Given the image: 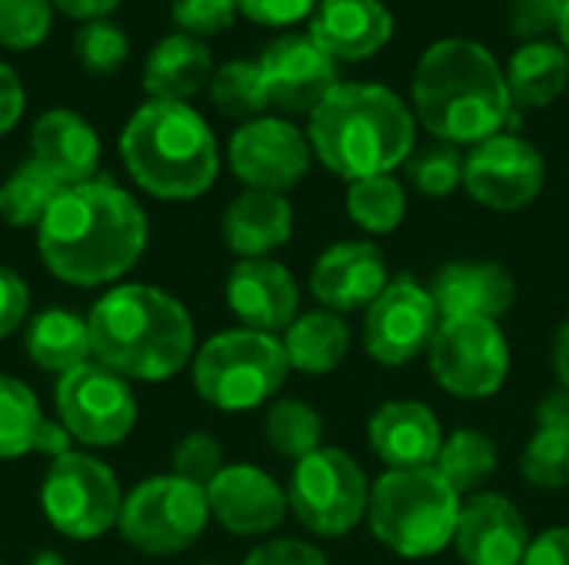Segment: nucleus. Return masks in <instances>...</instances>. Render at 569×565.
Listing matches in <instances>:
<instances>
[{"instance_id": "obj_1", "label": "nucleus", "mask_w": 569, "mask_h": 565, "mask_svg": "<svg viewBox=\"0 0 569 565\" xmlns=\"http://www.w3.org/2000/svg\"><path fill=\"white\" fill-rule=\"evenodd\" d=\"M43 266L70 286L120 280L147 250V213L113 180L63 186L37 226Z\"/></svg>"}, {"instance_id": "obj_2", "label": "nucleus", "mask_w": 569, "mask_h": 565, "mask_svg": "<svg viewBox=\"0 0 569 565\" xmlns=\"http://www.w3.org/2000/svg\"><path fill=\"white\" fill-rule=\"evenodd\" d=\"M413 113L443 143H483L513 123V100L497 57L467 37L423 50L413 70Z\"/></svg>"}, {"instance_id": "obj_3", "label": "nucleus", "mask_w": 569, "mask_h": 565, "mask_svg": "<svg viewBox=\"0 0 569 565\" xmlns=\"http://www.w3.org/2000/svg\"><path fill=\"white\" fill-rule=\"evenodd\" d=\"M90 353L123 380L163 383L193 356V320L177 296L147 283L103 293L90 316Z\"/></svg>"}, {"instance_id": "obj_4", "label": "nucleus", "mask_w": 569, "mask_h": 565, "mask_svg": "<svg viewBox=\"0 0 569 565\" xmlns=\"http://www.w3.org/2000/svg\"><path fill=\"white\" fill-rule=\"evenodd\" d=\"M313 157L347 183L387 176L413 153L417 120L403 97L383 83H340L310 113Z\"/></svg>"}, {"instance_id": "obj_5", "label": "nucleus", "mask_w": 569, "mask_h": 565, "mask_svg": "<svg viewBox=\"0 0 569 565\" xmlns=\"http://www.w3.org/2000/svg\"><path fill=\"white\" fill-rule=\"evenodd\" d=\"M120 160L133 183L157 200H197L220 170L210 123L190 103L147 100L120 133Z\"/></svg>"}, {"instance_id": "obj_6", "label": "nucleus", "mask_w": 569, "mask_h": 565, "mask_svg": "<svg viewBox=\"0 0 569 565\" xmlns=\"http://www.w3.org/2000/svg\"><path fill=\"white\" fill-rule=\"evenodd\" d=\"M460 493L427 470H390L370 486V533L403 559H427L443 553L460 523Z\"/></svg>"}, {"instance_id": "obj_7", "label": "nucleus", "mask_w": 569, "mask_h": 565, "mask_svg": "<svg viewBox=\"0 0 569 565\" xmlns=\"http://www.w3.org/2000/svg\"><path fill=\"white\" fill-rule=\"evenodd\" d=\"M283 340L257 330H227L193 353V390L223 413H247L270 403L287 383Z\"/></svg>"}, {"instance_id": "obj_8", "label": "nucleus", "mask_w": 569, "mask_h": 565, "mask_svg": "<svg viewBox=\"0 0 569 565\" xmlns=\"http://www.w3.org/2000/svg\"><path fill=\"white\" fill-rule=\"evenodd\" d=\"M207 523V490L170 473L143 480L123 500L117 529L123 543L147 556H177L203 536Z\"/></svg>"}, {"instance_id": "obj_9", "label": "nucleus", "mask_w": 569, "mask_h": 565, "mask_svg": "<svg viewBox=\"0 0 569 565\" xmlns=\"http://www.w3.org/2000/svg\"><path fill=\"white\" fill-rule=\"evenodd\" d=\"M287 500L303 529H310L313 536L340 539L367 516L370 483L347 450L323 446L293 463Z\"/></svg>"}, {"instance_id": "obj_10", "label": "nucleus", "mask_w": 569, "mask_h": 565, "mask_svg": "<svg viewBox=\"0 0 569 565\" xmlns=\"http://www.w3.org/2000/svg\"><path fill=\"white\" fill-rule=\"evenodd\" d=\"M120 483L113 470L87 453H67L50 460L43 486H40V509L47 523L70 539H97L120 519Z\"/></svg>"}, {"instance_id": "obj_11", "label": "nucleus", "mask_w": 569, "mask_h": 565, "mask_svg": "<svg viewBox=\"0 0 569 565\" xmlns=\"http://www.w3.org/2000/svg\"><path fill=\"white\" fill-rule=\"evenodd\" d=\"M430 373L450 396L490 400L510 373V343L497 320H443L430 350Z\"/></svg>"}, {"instance_id": "obj_12", "label": "nucleus", "mask_w": 569, "mask_h": 565, "mask_svg": "<svg viewBox=\"0 0 569 565\" xmlns=\"http://www.w3.org/2000/svg\"><path fill=\"white\" fill-rule=\"evenodd\" d=\"M57 416L70 440L83 446H117L133 433L137 396L130 380L90 360L57 380Z\"/></svg>"}, {"instance_id": "obj_13", "label": "nucleus", "mask_w": 569, "mask_h": 565, "mask_svg": "<svg viewBox=\"0 0 569 565\" xmlns=\"http://www.w3.org/2000/svg\"><path fill=\"white\" fill-rule=\"evenodd\" d=\"M547 183V163L543 153L517 137V133H497L483 143H477L463 160V186L467 193L497 213H513L530 206Z\"/></svg>"}, {"instance_id": "obj_14", "label": "nucleus", "mask_w": 569, "mask_h": 565, "mask_svg": "<svg viewBox=\"0 0 569 565\" xmlns=\"http://www.w3.org/2000/svg\"><path fill=\"white\" fill-rule=\"evenodd\" d=\"M440 313L427 286L410 276H397L387 290L367 306L363 316V350L380 366H403L430 350Z\"/></svg>"}, {"instance_id": "obj_15", "label": "nucleus", "mask_w": 569, "mask_h": 565, "mask_svg": "<svg viewBox=\"0 0 569 565\" xmlns=\"http://www.w3.org/2000/svg\"><path fill=\"white\" fill-rule=\"evenodd\" d=\"M227 160L237 180L250 190L283 193L293 190L310 173V140L300 127L280 117H257L247 120L227 147Z\"/></svg>"}, {"instance_id": "obj_16", "label": "nucleus", "mask_w": 569, "mask_h": 565, "mask_svg": "<svg viewBox=\"0 0 569 565\" xmlns=\"http://www.w3.org/2000/svg\"><path fill=\"white\" fill-rule=\"evenodd\" d=\"M260 77L270 107L283 113H313L333 87H340L337 60L307 33H287L260 53Z\"/></svg>"}, {"instance_id": "obj_17", "label": "nucleus", "mask_w": 569, "mask_h": 565, "mask_svg": "<svg viewBox=\"0 0 569 565\" xmlns=\"http://www.w3.org/2000/svg\"><path fill=\"white\" fill-rule=\"evenodd\" d=\"M207 503L210 516L233 536L273 533L290 513V500L277 480L247 463L223 466L207 486Z\"/></svg>"}, {"instance_id": "obj_18", "label": "nucleus", "mask_w": 569, "mask_h": 565, "mask_svg": "<svg viewBox=\"0 0 569 565\" xmlns=\"http://www.w3.org/2000/svg\"><path fill=\"white\" fill-rule=\"evenodd\" d=\"M390 283L387 256L377 243L340 240L320 253L310 273V293L330 313L367 310Z\"/></svg>"}, {"instance_id": "obj_19", "label": "nucleus", "mask_w": 569, "mask_h": 565, "mask_svg": "<svg viewBox=\"0 0 569 565\" xmlns=\"http://www.w3.org/2000/svg\"><path fill=\"white\" fill-rule=\"evenodd\" d=\"M453 546L467 565H523L530 529L507 496L473 493L460 506Z\"/></svg>"}, {"instance_id": "obj_20", "label": "nucleus", "mask_w": 569, "mask_h": 565, "mask_svg": "<svg viewBox=\"0 0 569 565\" xmlns=\"http://www.w3.org/2000/svg\"><path fill=\"white\" fill-rule=\"evenodd\" d=\"M227 306L243 330L277 336L300 313V290L277 260H240L227 276Z\"/></svg>"}, {"instance_id": "obj_21", "label": "nucleus", "mask_w": 569, "mask_h": 565, "mask_svg": "<svg viewBox=\"0 0 569 565\" xmlns=\"http://www.w3.org/2000/svg\"><path fill=\"white\" fill-rule=\"evenodd\" d=\"M440 320H500L517 300L510 270L497 260H453L430 283Z\"/></svg>"}, {"instance_id": "obj_22", "label": "nucleus", "mask_w": 569, "mask_h": 565, "mask_svg": "<svg viewBox=\"0 0 569 565\" xmlns=\"http://www.w3.org/2000/svg\"><path fill=\"white\" fill-rule=\"evenodd\" d=\"M367 440L390 470H427L437 463L447 436L427 403L390 400L370 416Z\"/></svg>"}, {"instance_id": "obj_23", "label": "nucleus", "mask_w": 569, "mask_h": 565, "mask_svg": "<svg viewBox=\"0 0 569 565\" xmlns=\"http://www.w3.org/2000/svg\"><path fill=\"white\" fill-rule=\"evenodd\" d=\"M310 37L333 60H370L393 37V13L383 0H320Z\"/></svg>"}, {"instance_id": "obj_24", "label": "nucleus", "mask_w": 569, "mask_h": 565, "mask_svg": "<svg viewBox=\"0 0 569 565\" xmlns=\"http://www.w3.org/2000/svg\"><path fill=\"white\" fill-rule=\"evenodd\" d=\"M33 163H40L60 186L93 180L100 163V140L93 127L73 110H47L30 130Z\"/></svg>"}, {"instance_id": "obj_25", "label": "nucleus", "mask_w": 569, "mask_h": 565, "mask_svg": "<svg viewBox=\"0 0 569 565\" xmlns=\"http://www.w3.org/2000/svg\"><path fill=\"white\" fill-rule=\"evenodd\" d=\"M293 236V206L283 193L247 190L223 213V243L243 260H267Z\"/></svg>"}, {"instance_id": "obj_26", "label": "nucleus", "mask_w": 569, "mask_h": 565, "mask_svg": "<svg viewBox=\"0 0 569 565\" xmlns=\"http://www.w3.org/2000/svg\"><path fill=\"white\" fill-rule=\"evenodd\" d=\"M70 433L40 413L30 386L0 373V460H20L40 453L47 460L70 453Z\"/></svg>"}, {"instance_id": "obj_27", "label": "nucleus", "mask_w": 569, "mask_h": 565, "mask_svg": "<svg viewBox=\"0 0 569 565\" xmlns=\"http://www.w3.org/2000/svg\"><path fill=\"white\" fill-rule=\"evenodd\" d=\"M213 77V57L207 43L187 33L163 37L143 63V90L150 100H170L187 103L203 87H210Z\"/></svg>"}, {"instance_id": "obj_28", "label": "nucleus", "mask_w": 569, "mask_h": 565, "mask_svg": "<svg viewBox=\"0 0 569 565\" xmlns=\"http://www.w3.org/2000/svg\"><path fill=\"white\" fill-rule=\"evenodd\" d=\"M350 340H353L350 326L343 323L340 313L313 310L297 316L283 330V353L290 370L307 376H323L343 363V356L350 353Z\"/></svg>"}, {"instance_id": "obj_29", "label": "nucleus", "mask_w": 569, "mask_h": 565, "mask_svg": "<svg viewBox=\"0 0 569 565\" xmlns=\"http://www.w3.org/2000/svg\"><path fill=\"white\" fill-rule=\"evenodd\" d=\"M507 90L513 107L520 110H537V107H550L569 83V53L560 43L550 40H533L523 43L507 70Z\"/></svg>"}, {"instance_id": "obj_30", "label": "nucleus", "mask_w": 569, "mask_h": 565, "mask_svg": "<svg viewBox=\"0 0 569 565\" xmlns=\"http://www.w3.org/2000/svg\"><path fill=\"white\" fill-rule=\"evenodd\" d=\"M27 356L47 373H70L93 360L90 353V326L83 316L70 310H43L30 320L23 336Z\"/></svg>"}, {"instance_id": "obj_31", "label": "nucleus", "mask_w": 569, "mask_h": 565, "mask_svg": "<svg viewBox=\"0 0 569 565\" xmlns=\"http://www.w3.org/2000/svg\"><path fill=\"white\" fill-rule=\"evenodd\" d=\"M433 466L460 496H473L497 473V443L480 430H457L443 440Z\"/></svg>"}, {"instance_id": "obj_32", "label": "nucleus", "mask_w": 569, "mask_h": 565, "mask_svg": "<svg viewBox=\"0 0 569 565\" xmlns=\"http://www.w3.org/2000/svg\"><path fill=\"white\" fill-rule=\"evenodd\" d=\"M263 436L277 456L300 463L310 453L323 450V420L313 406H307L300 400H277L267 410Z\"/></svg>"}, {"instance_id": "obj_33", "label": "nucleus", "mask_w": 569, "mask_h": 565, "mask_svg": "<svg viewBox=\"0 0 569 565\" xmlns=\"http://www.w3.org/2000/svg\"><path fill=\"white\" fill-rule=\"evenodd\" d=\"M60 183L33 160L20 163L0 186V216L3 223L27 230V226H40V220L47 216L50 203L60 196Z\"/></svg>"}, {"instance_id": "obj_34", "label": "nucleus", "mask_w": 569, "mask_h": 565, "mask_svg": "<svg viewBox=\"0 0 569 565\" xmlns=\"http://www.w3.org/2000/svg\"><path fill=\"white\" fill-rule=\"evenodd\" d=\"M403 213H407V190L390 173L357 180L347 190V216L373 236L393 233L403 223Z\"/></svg>"}, {"instance_id": "obj_35", "label": "nucleus", "mask_w": 569, "mask_h": 565, "mask_svg": "<svg viewBox=\"0 0 569 565\" xmlns=\"http://www.w3.org/2000/svg\"><path fill=\"white\" fill-rule=\"evenodd\" d=\"M210 100L223 117L257 120L270 107L267 87L260 77V63L257 60H230V63L217 67L210 77Z\"/></svg>"}, {"instance_id": "obj_36", "label": "nucleus", "mask_w": 569, "mask_h": 565, "mask_svg": "<svg viewBox=\"0 0 569 565\" xmlns=\"http://www.w3.org/2000/svg\"><path fill=\"white\" fill-rule=\"evenodd\" d=\"M523 480L537 490L569 486V433L537 430L520 460Z\"/></svg>"}, {"instance_id": "obj_37", "label": "nucleus", "mask_w": 569, "mask_h": 565, "mask_svg": "<svg viewBox=\"0 0 569 565\" xmlns=\"http://www.w3.org/2000/svg\"><path fill=\"white\" fill-rule=\"evenodd\" d=\"M73 53H77V60L83 63L87 73L110 77V73H117L123 67V60L130 53V43H127V33L103 17V20H90V23H83L77 30Z\"/></svg>"}, {"instance_id": "obj_38", "label": "nucleus", "mask_w": 569, "mask_h": 565, "mask_svg": "<svg viewBox=\"0 0 569 565\" xmlns=\"http://www.w3.org/2000/svg\"><path fill=\"white\" fill-rule=\"evenodd\" d=\"M407 176L423 196H450L463 183V157L450 143H433L407 160Z\"/></svg>"}, {"instance_id": "obj_39", "label": "nucleus", "mask_w": 569, "mask_h": 565, "mask_svg": "<svg viewBox=\"0 0 569 565\" xmlns=\"http://www.w3.org/2000/svg\"><path fill=\"white\" fill-rule=\"evenodd\" d=\"M53 23L50 0H0V43L7 50H33Z\"/></svg>"}, {"instance_id": "obj_40", "label": "nucleus", "mask_w": 569, "mask_h": 565, "mask_svg": "<svg viewBox=\"0 0 569 565\" xmlns=\"http://www.w3.org/2000/svg\"><path fill=\"white\" fill-rule=\"evenodd\" d=\"M170 466H173V476L207 490L213 483V476L223 470V446L210 433H187L177 443Z\"/></svg>"}, {"instance_id": "obj_41", "label": "nucleus", "mask_w": 569, "mask_h": 565, "mask_svg": "<svg viewBox=\"0 0 569 565\" xmlns=\"http://www.w3.org/2000/svg\"><path fill=\"white\" fill-rule=\"evenodd\" d=\"M173 23L187 37H213L237 20V0H173Z\"/></svg>"}, {"instance_id": "obj_42", "label": "nucleus", "mask_w": 569, "mask_h": 565, "mask_svg": "<svg viewBox=\"0 0 569 565\" xmlns=\"http://www.w3.org/2000/svg\"><path fill=\"white\" fill-rule=\"evenodd\" d=\"M567 0H513L510 7V30L523 37L527 43L547 40V33L560 30Z\"/></svg>"}, {"instance_id": "obj_43", "label": "nucleus", "mask_w": 569, "mask_h": 565, "mask_svg": "<svg viewBox=\"0 0 569 565\" xmlns=\"http://www.w3.org/2000/svg\"><path fill=\"white\" fill-rule=\"evenodd\" d=\"M320 0H237V10L260 27H290L313 17Z\"/></svg>"}, {"instance_id": "obj_44", "label": "nucleus", "mask_w": 569, "mask_h": 565, "mask_svg": "<svg viewBox=\"0 0 569 565\" xmlns=\"http://www.w3.org/2000/svg\"><path fill=\"white\" fill-rule=\"evenodd\" d=\"M243 565H330L327 556L303 539H270L257 546Z\"/></svg>"}, {"instance_id": "obj_45", "label": "nucleus", "mask_w": 569, "mask_h": 565, "mask_svg": "<svg viewBox=\"0 0 569 565\" xmlns=\"http://www.w3.org/2000/svg\"><path fill=\"white\" fill-rule=\"evenodd\" d=\"M27 310H30L27 283L10 266H0V340L20 330V323L27 320Z\"/></svg>"}, {"instance_id": "obj_46", "label": "nucleus", "mask_w": 569, "mask_h": 565, "mask_svg": "<svg viewBox=\"0 0 569 565\" xmlns=\"http://www.w3.org/2000/svg\"><path fill=\"white\" fill-rule=\"evenodd\" d=\"M523 565H569V526H553L530 539Z\"/></svg>"}, {"instance_id": "obj_47", "label": "nucleus", "mask_w": 569, "mask_h": 565, "mask_svg": "<svg viewBox=\"0 0 569 565\" xmlns=\"http://www.w3.org/2000/svg\"><path fill=\"white\" fill-rule=\"evenodd\" d=\"M23 107H27V93H23V83H20L17 70L0 63V137L10 133L20 123Z\"/></svg>"}, {"instance_id": "obj_48", "label": "nucleus", "mask_w": 569, "mask_h": 565, "mask_svg": "<svg viewBox=\"0 0 569 565\" xmlns=\"http://www.w3.org/2000/svg\"><path fill=\"white\" fill-rule=\"evenodd\" d=\"M537 430H550V433H569V393L567 390H557V393H547L540 403H537Z\"/></svg>"}, {"instance_id": "obj_49", "label": "nucleus", "mask_w": 569, "mask_h": 565, "mask_svg": "<svg viewBox=\"0 0 569 565\" xmlns=\"http://www.w3.org/2000/svg\"><path fill=\"white\" fill-rule=\"evenodd\" d=\"M50 3H53V10H60V13L90 23V20H103L107 13H113L120 0H50Z\"/></svg>"}, {"instance_id": "obj_50", "label": "nucleus", "mask_w": 569, "mask_h": 565, "mask_svg": "<svg viewBox=\"0 0 569 565\" xmlns=\"http://www.w3.org/2000/svg\"><path fill=\"white\" fill-rule=\"evenodd\" d=\"M553 366H557V376H560L563 390L569 393V320L560 326V333H557V343H553Z\"/></svg>"}, {"instance_id": "obj_51", "label": "nucleus", "mask_w": 569, "mask_h": 565, "mask_svg": "<svg viewBox=\"0 0 569 565\" xmlns=\"http://www.w3.org/2000/svg\"><path fill=\"white\" fill-rule=\"evenodd\" d=\"M557 33H560V47H563V50L569 53V0H567V7H563V17H560V30H557Z\"/></svg>"}, {"instance_id": "obj_52", "label": "nucleus", "mask_w": 569, "mask_h": 565, "mask_svg": "<svg viewBox=\"0 0 569 565\" xmlns=\"http://www.w3.org/2000/svg\"><path fill=\"white\" fill-rule=\"evenodd\" d=\"M30 565H67L57 553H50V549H43V553H37L33 559H30Z\"/></svg>"}, {"instance_id": "obj_53", "label": "nucleus", "mask_w": 569, "mask_h": 565, "mask_svg": "<svg viewBox=\"0 0 569 565\" xmlns=\"http://www.w3.org/2000/svg\"><path fill=\"white\" fill-rule=\"evenodd\" d=\"M207 565H210V563H207Z\"/></svg>"}]
</instances>
